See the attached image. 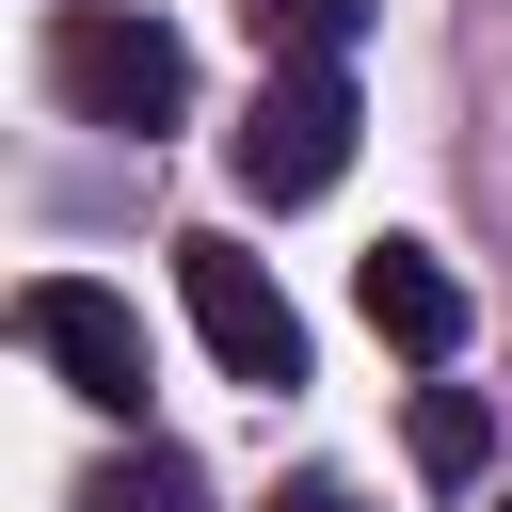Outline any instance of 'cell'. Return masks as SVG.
Instances as JSON below:
<instances>
[{"mask_svg":"<svg viewBox=\"0 0 512 512\" xmlns=\"http://www.w3.org/2000/svg\"><path fill=\"white\" fill-rule=\"evenodd\" d=\"M256 512H352V480H336V464H304V480H272Z\"/></svg>","mask_w":512,"mask_h":512,"instance_id":"9","label":"cell"},{"mask_svg":"<svg viewBox=\"0 0 512 512\" xmlns=\"http://www.w3.org/2000/svg\"><path fill=\"white\" fill-rule=\"evenodd\" d=\"M176 288H192V336H208L256 400H288V384H304V320H288L272 256H240V240L208 224V240H176Z\"/></svg>","mask_w":512,"mask_h":512,"instance_id":"2","label":"cell"},{"mask_svg":"<svg viewBox=\"0 0 512 512\" xmlns=\"http://www.w3.org/2000/svg\"><path fill=\"white\" fill-rule=\"evenodd\" d=\"M80 512H208V480H192L176 448H128V464H96V480H80Z\"/></svg>","mask_w":512,"mask_h":512,"instance_id":"7","label":"cell"},{"mask_svg":"<svg viewBox=\"0 0 512 512\" xmlns=\"http://www.w3.org/2000/svg\"><path fill=\"white\" fill-rule=\"evenodd\" d=\"M496 512H512V496H496Z\"/></svg>","mask_w":512,"mask_h":512,"instance_id":"10","label":"cell"},{"mask_svg":"<svg viewBox=\"0 0 512 512\" xmlns=\"http://www.w3.org/2000/svg\"><path fill=\"white\" fill-rule=\"evenodd\" d=\"M48 96H64L80 128L160 144V128L192 112V48H176L160 16H128V0H64V16H48Z\"/></svg>","mask_w":512,"mask_h":512,"instance_id":"1","label":"cell"},{"mask_svg":"<svg viewBox=\"0 0 512 512\" xmlns=\"http://www.w3.org/2000/svg\"><path fill=\"white\" fill-rule=\"evenodd\" d=\"M352 304H368V336H384V352H416V368H448V352H464V272H448L432 240H384V256L352 272Z\"/></svg>","mask_w":512,"mask_h":512,"instance_id":"5","label":"cell"},{"mask_svg":"<svg viewBox=\"0 0 512 512\" xmlns=\"http://www.w3.org/2000/svg\"><path fill=\"white\" fill-rule=\"evenodd\" d=\"M16 336L96 400V416H144V320H128V288H80V272H32L16 288Z\"/></svg>","mask_w":512,"mask_h":512,"instance_id":"4","label":"cell"},{"mask_svg":"<svg viewBox=\"0 0 512 512\" xmlns=\"http://www.w3.org/2000/svg\"><path fill=\"white\" fill-rule=\"evenodd\" d=\"M336 160H352V80H336V64L256 80V112H240V192H256V208H320Z\"/></svg>","mask_w":512,"mask_h":512,"instance_id":"3","label":"cell"},{"mask_svg":"<svg viewBox=\"0 0 512 512\" xmlns=\"http://www.w3.org/2000/svg\"><path fill=\"white\" fill-rule=\"evenodd\" d=\"M256 16V48H288V64H352V32H368V0H240Z\"/></svg>","mask_w":512,"mask_h":512,"instance_id":"8","label":"cell"},{"mask_svg":"<svg viewBox=\"0 0 512 512\" xmlns=\"http://www.w3.org/2000/svg\"><path fill=\"white\" fill-rule=\"evenodd\" d=\"M416 464H432V480H480V464H496V416H480L464 384H416Z\"/></svg>","mask_w":512,"mask_h":512,"instance_id":"6","label":"cell"}]
</instances>
